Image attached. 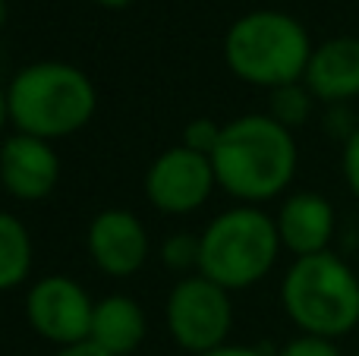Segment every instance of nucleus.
Wrapping results in <instances>:
<instances>
[{"label":"nucleus","instance_id":"0eeeda50","mask_svg":"<svg viewBox=\"0 0 359 356\" xmlns=\"http://www.w3.org/2000/svg\"><path fill=\"white\" fill-rule=\"evenodd\" d=\"M95 303L76 281L63 275H48L32 284L25 296V315L35 334L60 347H73L88 341Z\"/></svg>","mask_w":359,"mask_h":356},{"label":"nucleus","instance_id":"1a4fd4ad","mask_svg":"<svg viewBox=\"0 0 359 356\" xmlns=\"http://www.w3.org/2000/svg\"><path fill=\"white\" fill-rule=\"evenodd\" d=\"M88 256H92L95 268H101L111 278H130L149 259V233H145L142 221L126 208H107V212L95 214L88 224Z\"/></svg>","mask_w":359,"mask_h":356},{"label":"nucleus","instance_id":"20e7f679","mask_svg":"<svg viewBox=\"0 0 359 356\" xmlns=\"http://www.w3.org/2000/svg\"><path fill=\"white\" fill-rule=\"evenodd\" d=\"M280 303L303 334L337 341L359 325V278L331 249L293 259L280 284Z\"/></svg>","mask_w":359,"mask_h":356},{"label":"nucleus","instance_id":"9d476101","mask_svg":"<svg viewBox=\"0 0 359 356\" xmlns=\"http://www.w3.org/2000/svg\"><path fill=\"white\" fill-rule=\"evenodd\" d=\"M60 180V158L48 139L16 132L0 145V183L19 202H41Z\"/></svg>","mask_w":359,"mask_h":356},{"label":"nucleus","instance_id":"393cba45","mask_svg":"<svg viewBox=\"0 0 359 356\" xmlns=\"http://www.w3.org/2000/svg\"><path fill=\"white\" fill-rule=\"evenodd\" d=\"M356 356H359V353H356Z\"/></svg>","mask_w":359,"mask_h":356},{"label":"nucleus","instance_id":"412c9836","mask_svg":"<svg viewBox=\"0 0 359 356\" xmlns=\"http://www.w3.org/2000/svg\"><path fill=\"white\" fill-rule=\"evenodd\" d=\"M198 356H265V353H262V350H255V347L221 344V347H215V350H208V353H198Z\"/></svg>","mask_w":359,"mask_h":356},{"label":"nucleus","instance_id":"f03ea898","mask_svg":"<svg viewBox=\"0 0 359 356\" xmlns=\"http://www.w3.org/2000/svg\"><path fill=\"white\" fill-rule=\"evenodd\" d=\"M6 101H10V120L19 132L50 142L79 132L95 117L98 95L79 67L41 60L13 76Z\"/></svg>","mask_w":359,"mask_h":356},{"label":"nucleus","instance_id":"39448f33","mask_svg":"<svg viewBox=\"0 0 359 356\" xmlns=\"http://www.w3.org/2000/svg\"><path fill=\"white\" fill-rule=\"evenodd\" d=\"M278 252L280 237L274 218L262 208L240 205L217 214L198 237V275L224 290H243L274 268Z\"/></svg>","mask_w":359,"mask_h":356},{"label":"nucleus","instance_id":"f3484780","mask_svg":"<svg viewBox=\"0 0 359 356\" xmlns=\"http://www.w3.org/2000/svg\"><path fill=\"white\" fill-rule=\"evenodd\" d=\"M161 259H164V265L174 271H186V268H192V265L198 268V237H189V233L170 237L161 249Z\"/></svg>","mask_w":359,"mask_h":356},{"label":"nucleus","instance_id":"4468645a","mask_svg":"<svg viewBox=\"0 0 359 356\" xmlns=\"http://www.w3.org/2000/svg\"><path fill=\"white\" fill-rule=\"evenodd\" d=\"M32 271V237L10 212H0V290H13Z\"/></svg>","mask_w":359,"mask_h":356},{"label":"nucleus","instance_id":"f8f14e48","mask_svg":"<svg viewBox=\"0 0 359 356\" xmlns=\"http://www.w3.org/2000/svg\"><path fill=\"white\" fill-rule=\"evenodd\" d=\"M303 85L316 101L328 104L359 98V38L341 35L318 44L309 57Z\"/></svg>","mask_w":359,"mask_h":356},{"label":"nucleus","instance_id":"9b49d317","mask_svg":"<svg viewBox=\"0 0 359 356\" xmlns=\"http://www.w3.org/2000/svg\"><path fill=\"white\" fill-rule=\"evenodd\" d=\"M274 224H278L280 246H287L297 259H303L328 252L337 231V214L322 193H293L284 199Z\"/></svg>","mask_w":359,"mask_h":356},{"label":"nucleus","instance_id":"aec40b11","mask_svg":"<svg viewBox=\"0 0 359 356\" xmlns=\"http://www.w3.org/2000/svg\"><path fill=\"white\" fill-rule=\"evenodd\" d=\"M54 356H111V353H104L101 347H95L92 341H82V344H73V347H60Z\"/></svg>","mask_w":359,"mask_h":356},{"label":"nucleus","instance_id":"7ed1b4c3","mask_svg":"<svg viewBox=\"0 0 359 356\" xmlns=\"http://www.w3.org/2000/svg\"><path fill=\"white\" fill-rule=\"evenodd\" d=\"M312 41L303 22L278 10L246 13L230 25L224 57L236 79L259 88H284L303 82L312 57Z\"/></svg>","mask_w":359,"mask_h":356},{"label":"nucleus","instance_id":"f257e3e1","mask_svg":"<svg viewBox=\"0 0 359 356\" xmlns=\"http://www.w3.org/2000/svg\"><path fill=\"white\" fill-rule=\"evenodd\" d=\"M297 139L271 114H246L224 126L211 151L215 180L224 193L243 202L280 196L297 174Z\"/></svg>","mask_w":359,"mask_h":356},{"label":"nucleus","instance_id":"6e6552de","mask_svg":"<svg viewBox=\"0 0 359 356\" xmlns=\"http://www.w3.org/2000/svg\"><path fill=\"white\" fill-rule=\"evenodd\" d=\"M217 186L215 167L208 155L177 145L151 161L145 174V196L164 214H189L208 202L211 189Z\"/></svg>","mask_w":359,"mask_h":356},{"label":"nucleus","instance_id":"dca6fc26","mask_svg":"<svg viewBox=\"0 0 359 356\" xmlns=\"http://www.w3.org/2000/svg\"><path fill=\"white\" fill-rule=\"evenodd\" d=\"M221 132L224 126H217L215 120L208 117H198V120H189L186 123V132H183V145L192 151H198V155H208L217 149V142H221Z\"/></svg>","mask_w":359,"mask_h":356},{"label":"nucleus","instance_id":"6ab92c4d","mask_svg":"<svg viewBox=\"0 0 359 356\" xmlns=\"http://www.w3.org/2000/svg\"><path fill=\"white\" fill-rule=\"evenodd\" d=\"M341 170H344V180H347L350 193L359 199V126H353L344 142V151H341Z\"/></svg>","mask_w":359,"mask_h":356},{"label":"nucleus","instance_id":"5701e85b","mask_svg":"<svg viewBox=\"0 0 359 356\" xmlns=\"http://www.w3.org/2000/svg\"><path fill=\"white\" fill-rule=\"evenodd\" d=\"M98 4H101V6H126L130 0H98Z\"/></svg>","mask_w":359,"mask_h":356},{"label":"nucleus","instance_id":"a211bd4d","mask_svg":"<svg viewBox=\"0 0 359 356\" xmlns=\"http://www.w3.org/2000/svg\"><path fill=\"white\" fill-rule=\"evenodd\" d=\"M274 356H341V347L331 338H318V334L299 331L293 341H287Z\"/></svg>","mask_w":359,"mask_h":356},{"label":"nucleus","instance_id":"4be33fe9","mask_svg":"<svg viewBox=\"0 0 359 356\" xmlns=\"http://www.w3.org/2000/svg\"><path fill=\"white\" fill-rule=\"evenodd\" d=\"M6 120H10V101H6V92L0 88V130H4Z\"/></svg>","mask_w":359,"mask_h":356},{"label":"nucleus","instance_id":"ddd939ff","mask_svg":"<svg viewBox=\"0 0 359 356\" xmlns=\"http://www.w3.org/2000/svg\"><path fill=\"white\" fill-rule=\"evenodd\" d=\"M88 341L111 356H130L145 341V313L133 296L114 294L95 303Z\"/></svg>","mask_w":359,"mask_h":356},{"label":"nucleus","instance_id":"b1692460","mask_svg":"<svg viewBox=\"0 0 359 356\" xmlns=\"http://www.w3.org/2000/svg\"><path fill=\"white\" fill-rule=\"evenodd\" d=\"M4 19H6V4L0 0V25H4Z\"/></svg>","mask_w":359,"mask_h":356},{"label":"nucleus","instance_id":"2eb2a0df","mask_svg":"<svg viewBox=\"0 0 359 356\" xmlns=\"http://www.w3.org/2000/svg\"><path fill=\"white\" fill-rule=\"evenodd\" d=\"M312 92L303 85V82H293V85H284V88H274L271 92V117L278 120L280 126L287 130H297L309 120L312 114Z\"/></svg>","mask_w":359,"mask_h":356},{"label":"nucleus","instance_id":"423d86ee","mask_svg":"<svg viewBox=\"0 0 359 356\" xmlns=\"http://www.w3.org/2000/svg\"><path fill=\"white\" fill-rule=\"evenodd\" d=\"M230 290L205 275L183 278L168 296V328L174 341L189 353H208L224 344L233 325Z\"/></svg>","mask_w":359,"mask_h":356}]
</instances>
